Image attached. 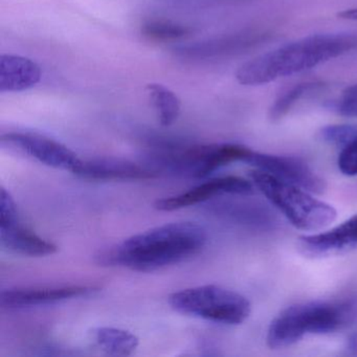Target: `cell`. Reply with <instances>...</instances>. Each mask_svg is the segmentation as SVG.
<instances>
[{"label":"cell","instance_id":"obj_1","mask_svg":"<svg viewBox=\"0 0 357 357\" xmlns=\"http://www.w3.org/2000/svg\"><path fill=\"white\" fill-rule=\"evenodd\" d=\"M206 239V231L197 223H167L102 252L98 263L150 273L196 256L204 250Z\"/></svg>","mask_w":357,"mask_h":357},{"label":"cell","instance_id":"obj_2","mask_svg":"<svg viewBox=\"0 0 357 357\" xmlns=\"http://www.w3.org/2000/svg\"><path fill=\"white\" fill-rule=\"evenodd\" d=\"M357 49V36L325 34L306 37L258 56L238 68L236 79L246 86L267 84L317 68Z\"/></svg>","mask_w":357,"mask_h":357},{"label":"cell","instance_id":"obj_3","mask_svg":"<svg viewBox=\"0 0 357 357\" xmlns=\"http://www.w3.org/2000/svg\"><path fill=\"white\" fill-rule=\"evenodd\" d=\"M356 323L357 296L300 303L284 309L273 319L267 346L273 350L287 348L308 334L333 333Z\"/></svg>","mask_w":357,"mask_h":357},{"label":"cell","instance_id":"obj_4","mask_svg":"<svg viewBox=\"0 0 357 357\" xmlns=\"http://www.w3.org/2000/svg\"><path fill=\"white\" fill-rule=\"evenodd\" d=\"M252 183L296 229L319 231L337 218L331 204L313 197L312 193L277 178L264 171H252Z\"/></svg>","mask_w":357,"mask_h":357},{"label":"cell","instance_id":"obj_5","mask_svg":"<svg viewBox=\"0 0 357 357\" xmlns=\"http://www.w3.org/2000/svg\"><path fill=\"white\" fill-rule=\"evenodd\" d=\"M169 304L177 312L225 325H240L252 312L250 301L239 292L204 285L173 292Z\"/></svg>","mask_w":357,"mask_h":357},{"label":"cell","instance_id":"obj_6","mask_svg":"<svg viewBox=\"0 0 357 357\" xmlns=\"http://www.w3.org/2000/svg\"><path fill=\"white\" fill-rule=\"evenodd\" d=\"M1 143L24 152L45 166L70 171L74 174L83 162L74 151L63 144L37 133H6L1 137Z\"/></svg>","mask_w":357,"mask_h":357},{"label":"cell","instance_id":"obj_7","mask_svg":"<svg viewBox=\"0 0 357 357\" xmlns=\"http://www.w3.org/2000/svg\"><path fill=\"white\" fill-rule=\"evenodd\" d=\"M245 162L310 193L323 194L325 192V181L300 158L252 151Z\"/></svg>","mask_w":357,"mask_h":357},{"label":"cell","instance_id":"obj_8","mask_svg":"<svg viewBox=\"0 0 357 357\" xmlns=\"http://www.w3.org/2000/svg\"><path fill=\"white\" fill-rule=\"evenodd\" d=\"M357 248V214L323 233L301 236L298 250L309 259L342 256Z\"/></svg>","mask_w":357,"mask_h":357},{"label":"cell","instance_id":"obj_9","mask_svg":"<svg viewBox=\"0 0 357 357\" xmlns=\"http://www.w3.org/2000/svg\"><path fill=\"white\" fill-rule=\"evenodd\" d=\"M254 192V183L239 176H222L210 179L190 191L179 195L158 199L154 208L162 212L181 210L206 202L215 196L231 194V195H248Z\"/></svg>","mask_w":357,"mask_h":357},{"label":"cell","instance_id":"obj_10","mask_svg":"<svg viewBox=\"0 0 357 357\" xmlns=\"http://www.w3.org/2000/svg\"><path fill=\"white\" fill-rule=\"evenodd\" d=\"M252 150L237 144L191 146L187 152L188 173L204 178L218 169L248 160Z\"/></svg>","mask_w":357,"mask_h":357},{"label":"cell","instance_id":"obj_11","mask_svg":"<svg viewBox=\"0 0 357 357\" xmlns=\"http://www.w3.org/2000/svg\"><path fill=\"white\" fill-rule=\"evenodd\" d=\"M75 175L89 181H145L158 177L160 170L123 158H103L83 160Z\"/></svg>","mask_w":357,"mask_h":357},{"label":"cell","instance_id":"obj_12","mask_svg":"<svg viewBox=\"0 0 357 357\" xmlns=\"http://www.w3.org/2000/svg\"><path fill=\"white\" fill-rule=\"evenodd\" d=\"M99 289L95 286L68 285L58 287L22 288L1 292L0 304L3 308H26L63 302L93 294Z\"/></svg>","mask_w":357,"mask_h":357},{"label":"cell","instance_id":"obj_13","mask_svg":"<svg viewBox=\"0 0 357 357\" xmlns=\"http://www.w3.org/2000/svg\"><path fill=\"white\" fill-rule=\"evenodd\" d=\"M260 35L250 33H239V34L227 35L219 38L208 39L200 43H192L189 45L175 49V53L183 59L204 60L223 56L234 55L244 51L246 47L255 45Z\"/></svg>","mask_w":357,"mask_h":357},{"label":"cell","instance_id":"obj_14","mask_svg":"<svg viewBox=\"0 0 357 357\" xmlns=\"http://www.w3.org/2000/svg\"><path fill=\"white\" fill-rule=\"evenodd\" d=\"M1 246L14 254L45 257L57 252L58 246L20 225V218L0 223Z\"/></svg>","mask_w":357,"mask_h":357},{"label":"cell","instance_id":"obj_15","mask_svg":"<svg viewBox=\"0 0 357 357\" xmlns=\"http://www.w3.org/2000/svg\"><path fill=\"white\" fill-rule=\"evenodd\" d=\"M41 68L29 58L3 55L0 58V91L18 93L28 91L40 82Z\"/></svg>","mask_w":357,"mask_h":357},{"label":"cell","instance_id":"obj_16","mask_svg":"<svg viewBox=\"0 0 357 357\" xmlns=\"http://www.w3.org/2000/svg\"><path fill=\"white\" fill-rule=\"evenodd\" d=\"M91 340L106 354L129 356L139 344V340L132 332L114 327H99L91 332Z\"/></svg>","mask_w":357,"mask_h":357},{"label":"cell","instance_id":"obj_17","mask_svg":"<svg viewBox=\"0 0 357 357\" xmlns=\"http://www.w3.org/2000/svg\"><path fill=\"white\" fill-rule=\"evenodd\" d=\"M147 93L155 108L158 121L164 127L174 124L181 114V100L162 84L147 85Z\"/></svg>","mask_w":357,"mask_h":357},{"label":"cell","instance_id":"obj_18","mask_svg":"<svg viewBox=\"0 0 357 357\" xmlns=\"http://www.w3.org/2000/svg\"><path fill=\"white\" fill-rule=\"evenodd\" d=\"M141 32L144 37L154 41L178 40L191 34V30L188 26L158 20L144 22Z\"/></svg>","mask_w":357,"mask_h":357},{"label":"cell","instance_id":"obj_19","mask_svg":"<svg viewBox=\"0 0 357 357\" xmlns=\"http://www.w3.org/2000/svg\"><path fill=\"white\" fill-rule=\"evenodd\" d=\"M319 84L312 82L301 83L296 84V86L286 91L283 95L278 98L269 110V118L271 121H280L283 119L296 103L303 99V97L312 93L315 89H319Z\"/></svg>","mask_w":357,"mask_h":357},{"label":"cell","instance_id":"obj_20","mask_svg":"<svg viewBox=\"0 0 357 357\" xmlns=\"http://www.w3.org/2000/svg\"><path fill=\"white\" fill-rule=\"evenodd\" d=\"M319 137L330 145L344 147L357 137V128L350 125H331L324 127L319 132Z\"/></svg>","mask_w":357,"mask_h":357},{"label":"cell","instance_id":"obj_21","mask_svg":"<svg viewBox=\"0 0 357 357\" xmlns=\"http://www.w3.org/2000/svg\"><path fill=\"white\" fill-rule=\"evenodd\" d=\"M338 169L346 176H357V137L342 147L337 160Z\"/></svg>","mask_w":357,"mask_h":357},{"label":"cell","instance_id":"obj_22","mask_svg":"<svg viewBox=\"0 0 357 357\" xmlns=\"http://www.w3.org/2000/svg\"><path fill=\"white\" fill-rule=\"evenodd\" d=\"M336 112L346 118H357V84L347 87L342 91L336 105Z\"/></svg>","mask_w":357,"mask_h":357},{"label":"cell","instance_id":"obj_23","mask_svg":"<svg viewBox=\"0 0 357 357\" xmlns=\"http://www.w3.org/2000/svg\"><path fill=\"white\" fill-rule=\"evenodd\" d=\"M346 350L348 354L357 356V333L352 334V335L348 338Z\"/></svg>","mask_w":357,"mask_h":357},{"label":"cell","instance_id":"obj_24","mask_svg":"<svg viewBox=\"0 0 357 357\" xmlns=\"http://www.w3.org/2000/svg\"><path fill=\"white\" fill-rule=\"evenodd\" d=\"M338 17L344 20H350V22H357V8L340 12L338 13Z\"/></svg>","mask_w":357,"mask_h":357}]
</instances>
